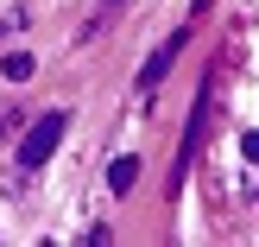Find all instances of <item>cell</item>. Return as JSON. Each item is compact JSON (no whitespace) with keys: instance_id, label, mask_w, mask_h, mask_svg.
I'll list each match as a JSON object with an SVG mask.
<instances>
[{"instance_id":"277c9868","label":"cell","mask_w":259,"mask_h":247,"mask_svg":"<svg viewBox=\"0 0 259 247\" xmlns=\"http://www.w3.org/2000/svg\"><path fill=\"white\" fill-rule=\"evenodd\" d=\"M133 178H139V159H133V152L108 165V190H114V197H126V190H133Z\"/></svg>"},{"instance_id":"ba28073f","label":"cell","mask_w":259,"mask_h":247,"mask_svg":"<svg viewBox=\"0 0 259 247\" xmlns=\"http://www.w3.org/2000/svg\"><path fill=\"white\" fill-rule=\"evenodd\" d=\"M114 7H120V0H114Z\"/></svg>"},{"instance_id":"7a4b0ae2","label":"cell","mask_w":259,"mask_h":247,"mask_svg":"<svg viewBox=\"0 0 259 247\" xmlns=\"http://www.w3.org/2000/svg\"><path fill=\"white\" fill-rule=\"evenodd\" d=\"M209 101H215V70L202 76V89H196V108H190V127H184V159H177V171H171V184L190 171V159H196V146H202V127H209Z\"/></svg>"},{"instance_id":"3957f363","label":"cell","mask_w":259,"mask_h":247,"mask_svg":"<svg viewBox=\"0 0 259 247\" xmlns=\"http://www.w3.org/2000/svg\"><path fill=\"white\" fill-rule=\"evenodd\" d=\"M184 38H190V25H184V32H171V38H164V45L146 57V70H139V95H152V89L171 76V63H177V51H184Z\"/></svg>"},{"instance_id":"5b68a950","label":"cell","mask_w":259,"mask_h":247,"mask_svg":"<svg viewBox=\"0 0 259 247\" xmlns=\"http://www.w3.org/2000/svg\"><path fill=\"white\" fill-rule=\"evenodd\" d=\"M32 70L38 63L25 57V51H7V57H0V76H7V83H32Z\"/></svg>"},{"instance_id":"8992f818","label":"cell","mask_w":259,"mask_h":247,"mask_svg":"<svg viewBox=\"0 0 259 247\" xmlns=\"http://www.w3.org/2000/svg\"><path fill=\"white\" fill-rule=\"evenodd\" d=\"M240 152H247V159L259 165V133H240Z\"/></svg>"},{"instance_id":"52a82bcc","label":"cell","mask_w":259,"mask_h":247,"mask_svg":"<svg viewBox=\"0 0 259 247\" xmlns=\"http://www.w3.org/2000/svg\"><path fill=\"white\" fill-rule=\"evenodd\" d=\"M7 121H13V114H0V133H7Z\"/></svg>"},{"instance_id":"6da1fadb","label":"cell","mask_w":259,"mask_h":247,"mask_svg":"<svg viewBox=\"0 0 259 247\" xmlns=\"http://www.w3.org/2000/svg\"><path fill=\"white\" fill-rule=\"evenodd\" d=\"M63 127H70V114L63 108H51V114H38L32 127H25V139H19V171H38V165L57 152V139H63Z\"/></svg>"}]
</instances>
